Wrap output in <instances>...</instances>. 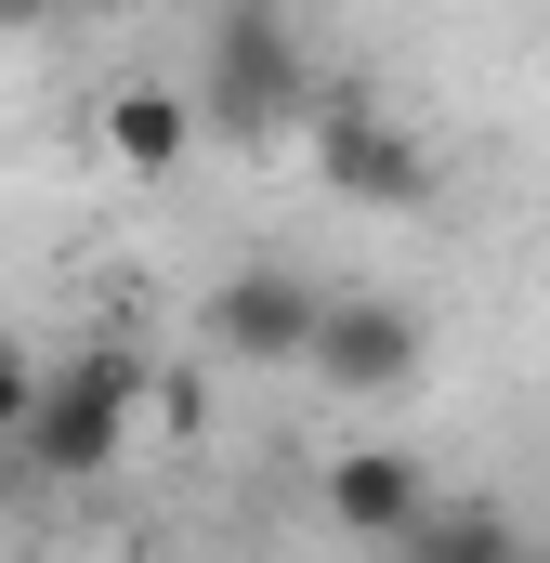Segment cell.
Masks as SVG:
<instances>
[{
	"label": "cell",
	"instance_id": "cell-1",
	"mask_svg": "<svg viewBox=\"0 0 550 563\" xmlns=\"http://www.w3.org/2000/svg\"><path fill=\"white\" fill-rule=\"evenodd\" d=\"M197 119L237 144H288L315 132V53L288 26V0H223L197 40Z\"/></svg>",
	"mask_w": 550,
	"mask_h": 563
},
{
	"label": "cell",
	"instance_id": "cell-2",
	"mask_svg": "<svg viewBox=\"0 0 550 563\" xmlns=\"http://www.w3.org/2000/svg\"><path fill=\"white\" fill-rule=\"evenodd\" d=\"M132 420H144V367L92 341V354L40 367V407H26V459H40V472H119Z\"/></svg>",
	"mask_w": 550,
	"mask_h": 563
},
{
	"label": "cell",
	"instance_id": "cell-3",
	"mask_svg": "<svg viewBox=\"0 0 550 563\" xmlns=\"http://www.w3.org/2000/svg\"><path fill=\"white\" fill-rule=\"evenodd\" d=\"M315 328H328V288L301 276V263H237V276L210 288V314H197V341L223 354V367H301L315 354Z\"/></svg>",
	"mask_w": 550,
	"mask_h": 563
},
{
	"label": "cell",
	"instance_id": "cell-4",
	"mask_svg": "<svg viewBox=\"0 0 550 563\" xmlns=\"http://www.w3.org/2000/svg\"><path fill=\"white\" fill-rule=\"evenodd\" d=\"M315 184L341 210H419L432 197V144L381 106H315Z\"/></svg>",
	"mask_w": 550,
	"mask_h": 563
},
{
	"label": "cell",
	"instance_id": "cell-5",
	"mask_svg": "<svg viewBox=\"0 0 550 563\" xmlns=\"http://www.w3.org/2000/svg\"><path fill=\"white\" fill-rule=\"evenodd\" d=\"M301 367H315L328 394L381 407V394H407V380H419V314H407V301H381V288H354V301H328V328H315Z\"/></svg>",
	"mask_w": 550,
	"mask_h": 563
},
{
	"label": "cell",
	"instance_id": "cell-6",
	"mask_svg": "<svg viewBox=\"0 0 550 563\" xmlns=\"http://www.w3.org/2000/svg\"><path fill=\"white\" fill-rule=\"evenodd\" d=\"M419 511H432V485H419V459L394 445H354V459H328V525L341 538H381V551H407Z\"/></svg>",
	"mask_w": 550,
	"mask_h": 563
},
{
	"label": "cell",
	"instance_id": "cell-7",
	"mask_svg": "<svg viewBox=\"0 0 550 563\" xmlns=\"http://www.w3.org/2000/svg\"><path fill=\"white\" fill-rule=\"evenodd\" d=\"M184 144H197V92H157V79H144V92L106 106V157H119L132 184H170V170H184Z\"/></svg>",
	"mask_w": 550,
	"mask_h": 563
},
{
	"label": "cell",
	"instance_id": "cell-8",
	"mask_svg": "<svg viewBox=\"0 0 550 563\" xmlns=\"http://www.w3.org/2000/svg\"><path fill=\"white\" fill-rule=\"evenodd\" d=\"M512 538H525V525H512L498 498H459V511H419L407 551H512Z\"/></svg>",
	"mask_w": 550,
	"mask_h": 563
},
{
	"label": "cell",
	"instance_id": "cell-9",
	"mask_svg": "<svg viewBox=\"0 0 550 563\" xmlns=\"http://www.w3.org/2000/svg\"><path fill=\"white\" fill-rule=\"evenodd\" d=\"M26 407H40V354L0 328V445H26Z\"/></svg>",
	"mask_w": 550,
	"mask_h": 563
},
{
	"label": "cell",
	"instance_id": "cell-10",
	"mask_svg": "<svg viewBox=\"0 0 550 563\" xmlns=\"http://www.w3.org/2000/svg\"><path fill=\"white\" fill-rule=\"evenodd\" d=\"M66 0H0V40H26V26H53Z\"/></svg>",
	"mask_w": 550,
	"mask_h": 563
}]
</instances>
